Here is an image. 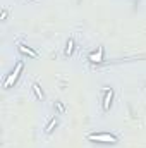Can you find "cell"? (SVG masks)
Instances as JSON below:
<instances>
[{
  "label": "cell",
  "instance_id": "obj_1",
  "mask_svg": "<svg viewBox=\"0 0 146 148\" xmlns=\"http://www.w3.org/2000/svg\"><path fill=\"white\" fill-rule=\"evenodd\" d=\"M86 140L96 145H117L119 143V136L113 133H107V131H93L86 134Z\"/></svg>",
  "mask_w": 146,
  "mask_h": 148
},
{
  "label": "cell",
  "instance_id": "obj_2",
  "mask_svg": "<svg viewBox=\"0 0 146 148\" xmlns=\"http://www.w3.org/2000/svg\"><path fill=\"white\" fill-rule=\"evenodd\" d=\"M23 71H24V60H23V59H19V60L14 64V67L10 69V73H9L7 76H5V77H3L2 88L7 91V90H10L12 86H16V83L19 81V77H21Z\"/></svg>",
  "mask_w": 146,
  "mask_h": 148
},
{
  "label": "cell",
  "instance_id": "obj_3",
  "mask_svg": "<svg viewBox=\"0 0 146 148\" xmlns=\"http://www.w3.org/2000/svg\"><path fill=\"white\" fill-rule=\"evenodd\" d=\"M100 95H102V112L107 114V112H110L112 105H113L115 90L112 86H103V88H100Z\"/></svg>",
  "mask_w": 146,
  "mask_h": 148
},
{
  "label": "cell",
  "instance_id": "obj_4",
  "mask_svg": "<svg viewBox=\"0 0 146 148\" xmlns=\"http://www.w3.org/2000/svg\"><path fill=\"white\" fill-rule=\"evenodd\" d=\"M59 126H60V115H59V114H52V115L46 119L45 126H43L45 136H52V134L59 129Z\"/></svg>",
  "mask_w": 146,
  "mask_h": 148
},
{
  "label": "cell",
  "instance_id": "obj_5",
  "mask_svg": "<svg viewBox=\"0 0 146 148\" xmlns=\"http://www.w3.org/2000/svg\"><path fill=\"white\" fill-rule=\"evenodd\" d=\"M17 52H19L23 57H28V59H38V57H40V53H38L36 50H35L33 47L26 45V43H17Z\"/></svg>",
  "mask_w": 146,
  "mask_h": 148
},
{
  "label": "cell",
  "instance_id": "obj_6",
  "mask_svg": "<svg viewBox=\"0 0 146 148\" xmlns=\"http://www.w3.org/2000/svg\"><path fill=\"white\" fill-rule=\"evenodd\" d=\"M31 93H33V97L36 98L38 102H41V103H43L45 98H46V95H45V91H43L40 81H33V83H31Z\"/></svg>",
  "mask_w": 146,
  "mask_h": 148
},
{
  "label": "cell",
  "instance_id": "obj_7",
  "mask_svg": "<svg viewBox=\"0 0 146 148\" xmlns=\"http://www.w3.org/2000/svg\"><path fill=\"white\" fill-rule=\"evenodd\" d=\"M74 52H76V38H74V35H71L65 40V45H64V57L71 59L74 55Z\"/></svg>",
  "mask_w": 146,
  "mask_h": 148
},
{
  "label": "cell",
  "instance_id": "obj_8",
  "mask_svg": "<svg viewBox=\"0 0 146 148\" xmlns=\"http://www.w3.org/2000/svg\"><path fill=\"white\" fill-rule=\"evenodd\" d=\"M88 60H89L91 64H100V62H103V60H105V48H103V47H98V53H96V50H95V52H89V53H88Z\"/></svg>",
  "mask_w": 146,
  "mask_h": 148
},
{
  "label": "cell",
  "instance_id": "obj_9",
  "mask_svg": "<svg viewBox=\"0 0 146 148\" xmlns=\"http://www.w3.org/2000/svg\"><path fill=\"white\" fill-rule=\"evenodd\" d=\"M52 110H53V114L64 115L65 110H67V107H65V103H64L62 100H53V103H52Z\"/></svg>",
  "mask_w": 146,
  "mask_h": 148
},
{
  "label": "cell",
  "instance_id": "obj_10",
  "mask_svg": "<svg viewBox=\"0 0 146 148\" xmlns=\"http://www.w3.org/2000/svg\"><path fill=\"white\" fill-rule=\"evenodd\" d=\"M7 16H9V10L3 9V10H2V21H7Z\"/></svg>",
  "mask_w": 146,
  "mask_h": 148
}]
</instances>
